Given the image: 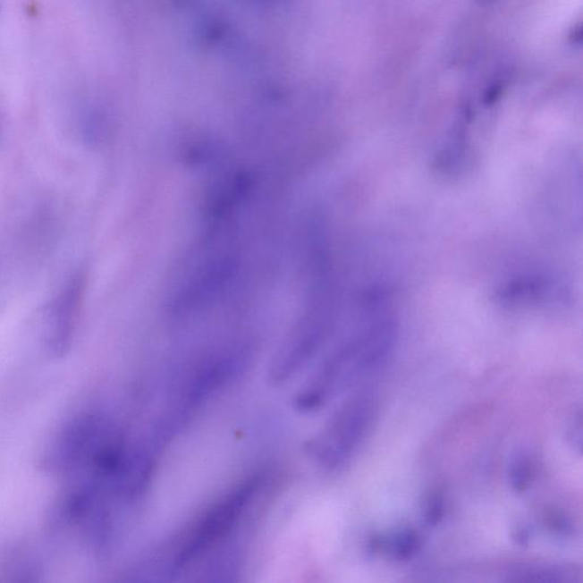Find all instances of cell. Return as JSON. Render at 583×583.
Masks as SVG:
<instances>
[{
  "mask_svg": "<svg viewBox=\"0 0 583 583\" xmlns=\"http://www.w3.org/2000/svg\"><path fill=\"white\" fill-rule=\"evenodd\" d=\"M361 317L364 325L359 332L328 358L315 380L299 393L298 410H318L337 391L380 368L390 357L397 343L398 322L389 295L366 298L361 302Z\"/></svg>",
  "mask_w": 583,
  "mask_h": 583,
  "instance_id": "6da1fadb",
  "label": "cell"
},
{
  "mask_svg": "<svg viewBox=\"0 0 583 583\" xmlns=\"http://www.w3.org/2000/svg\"><path fill=\"white\" fill-rule=\"evenodd\" d=\"M265 483L262 476L249 477L215 502L179 540L170 569L187 570L219 553L248 519Z\"/></svg>",
  "mask_w": 583,
  "mask_h": 583,
  "instance_id": "7a4b0ae2",
  "label": "cell"
},
{
  "mask_svg": "<svg viewBox=\"0 0 583 583\" xmlns=\"http://www.w3.org/2000/svg\"><path fill=\"white\" fill-rule=\"evenodd\" d=\"M375 401L369 395L350 399L309 444V452L323 468L336 469L348 463L368 435Z\"/></svg>",
  "mask_w": 583,
  "mask_h": 583,
  "instance_id": "3957f363",
  "label": "cell"
},
{
  "mask_svg": "<svg viewBox=\"0 0 583 583\" xmlns=\"http://www.w3.org/2000/svg\"><path fill=\"white\" fill-rule=\"evenodd\" d=\"M83 291H85V278L82 275H76L54 300L49 310L47 331L45 336L46 348L49 355L56 359L64 358L72 348Z\"/></svg>",
  "mask_w": 583,
  "mask_h": 583,
  "instance_id": "277c9868",
  "label": "cell"
},
{
  "mask_svg": "<svg viewBox=\"0 0 583 583\" xmlns=\"http://www.w3.org/2000/svg\"><path fill=\"white\" fill-rule=\"evenodd\" d=\"M569 570L553 565H523L508 572V580L523 582H566L572 581Z\"/></svg>",
  "mask_w": 583,
  "mask_h": 583,
  "instance_id": "5b68a950",
  "label": "cell"
},
{
  "mask_svg": "<svg viewBox=\"0 0 583 583\" xmlns=\"http://www.w3.org/2000/svg\"><path fill=\"white\" fill-rule=\"evenodd\" d=\"M420 547L418 533L411 528H402L394 532L386 541V551L398 561H406L414 557Z\"/></svg>",
  "mask_w": 583,
  "mask_h": 583,
  "instance_id": "8992f818",
  "label": "cell"
},
{
  "mask_svg": "<svg viewBox=\"0 0 583 583\" xmlns=\"http://www.w3.org/2000/svg\"><path fill=\"white\" fill-rule=\"evenodd\" d=\"M535 477V464L528 453L520 452L508 466V481L518 494L526 493Z\"/></svg>",
  "mask_w": 583,
  "mask_h": 583,
  "instance_id": "52a82bcc",
  "label": "cell"
},
{
  "mask_svg": "<svg viewBox=\"0 0 583 583\" xmlns=\"http://www.w3.org/2000/svg\"><path fill=\"white\" fill-rule=\"evenodd\" d=\"M444 514V499L441 494H433L427 499L424 508V518L427 524L435 526Z\"/></svg>",
  "mask_w": 583,
  "mask_h": 583,
  "instance_id": "ba28073f",
  "label": "cell"
},
{
  "mask_svg": "<svg viewBox=\"0 0 583 583\" xmlns=\"http://www.w3.org/2000/svg\"><path fill=\"white\" fill-rule=\"evenodd\" d=\"M569 437L573 441L574 447L581 449L582 444V422L581 414H579L578 418L570 427Z\"/></svg>",
  "mask_w": 583,
  "mask_h": 583,
  "instance_id": "9c48e42d",
  "label": "cell"
},
{
  "mask_svg": "<svg viewBox=\"0 0 583 583\" xmlns=\"http://www.w3.org/2000/svg\"><path fill=\"white\" fill-rule=\"evenodd\" d=\"M481 2H483V3H490V2H493V0H481Z\"/></svg>",
  "mask_w": 583,
  "mask_h": 583,
  "instance_id": "30bf717a",
  "label": "cell"
}]
</instances>
